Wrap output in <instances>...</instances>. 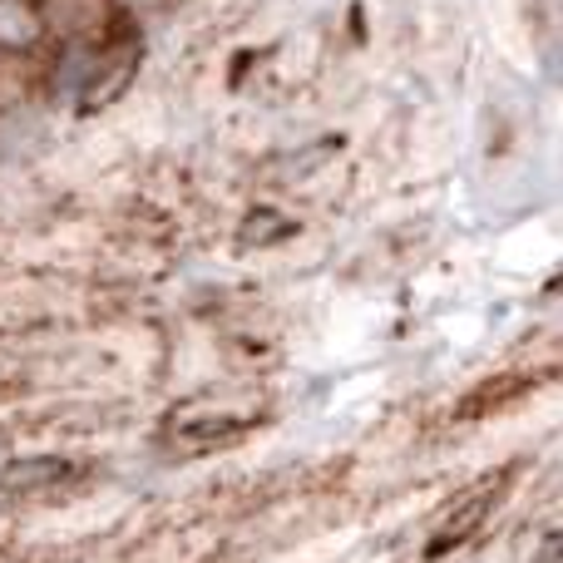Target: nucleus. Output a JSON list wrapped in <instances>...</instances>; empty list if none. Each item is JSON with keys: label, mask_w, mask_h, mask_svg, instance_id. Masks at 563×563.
Returning <instances> with one entry per match:
<instances>
[{"label": "nucleus", "mask_w": 563, "mask_h": 563, "mask_svg": "<svg viewBox=\"0 0 563 563\" xmlns=\"http://www.w3.org/2000/svg\"><path fill=\"white\" fill-rule=\"evenodd\" d=\"M65 475V465H55V460H45V465H30V470H5V479L0 485H15V489H25V485H35V479H59Z\"/></svg>", "instance_id": "1"}]
</instances>
